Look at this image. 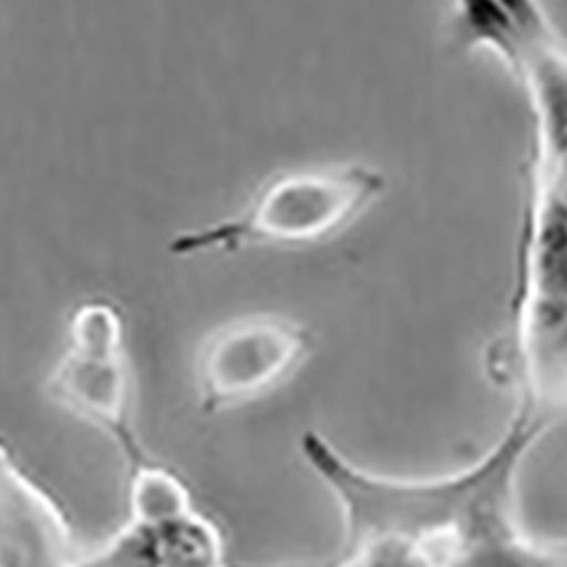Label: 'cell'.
<instances>
[{
	"instance_id": "cell-1",
	"label": "cell",
	"mask_w": 567,
	"mask_h": 567,
	"mask_svg": "<svg viewBox=\"0 0 567 567\" xmlns=\"http://www.w3.org/2000/svg\"><path fill=\"white\" fill-rule=\"evenodd\" d=\"M543 432L513 413L482 458L430 477L432 567H567V540L529 534L517 511L519 467Z\"/></svg>"
},
{
	"instance_id": "cell-2",
	"label": "cell",
	"mask_w": 567,
	"mask_h": 567,
	"mask_svg": "<svg viewBox=\"0 0 567 567\" xmlns=\"http://www.w3.org/2000/svg\"><path fill=\"white\" fill-rule=\"evenodd\" d=\"M384 192V173L370 164L337 162L281 171L259 184L236 214L177 231L168 250L186 259L324 244L354 225Z\"/></svg>"
},
{
	"instance_id": "cell-3",
	"label": "cell",
	"mask_w": 567,
	"mask_h": 567,
	"mask_svg": "<svg viewBox=\"0 0 567 567\" xmlns=\"http://www.w3.org/2000/svg\"><path fill=\"white\" fill-rule=\"evenodd\" d=\"M511 334L495 348L502 370L523 368L567 337V157L529 162Z\"/></svg>"
},
{
	"instance_id": "cell-4",
	"label": "cell",
	"mask_w": 567,
	"mask_h": 567,
	"mask_svg": "<svg viewBox=\"0 0 567 567\" xmlns=\"http://www.w3.org/2000/svg\"><path fill=\"white\" fill-rule=\"evenodd\" d=\"M45 391L62 411L107 436L125 467L151 458L134 427L125 320L114 302L91 298L73 309L64 354L45 382Z\"/></svg>"
},
{
	"instance_id": "cell-5",
	"label": "cell",
	"mask_w": 567,
	"mask_h": 567,
	"mask_svg": "<svg viewBox=\"0 0 567 567\" xmlns=\"http://www.w3.org/2000/svg\"><path fill=\"white\" fill-rule=\"evenodd\" d=\"M309 352L311 332L284 313H250L216 327L194 361L200 409L214 415L270 395L305 365Z\"/></svg>"
},
{
	"instance_id": "cell-6",
	"label": "cell",
	"mask_w": 567,
	"mask_h": 567,
	"mask_svg": "<svg viewBox=\"0 0 567 567\" xmlns=\"http://www.w3.org/2000/svg\"><path fill=\"white\" fill-rule=\"evenodd\" d=\"M223 534L203 511L127 517L103 545L80 554L78 567H229Z\"/></svg>"
},
{
	"instance_id": "cell-7",
	"label": "cell",
	"mask_w": 567,
	"mask_h": 567,
	"mask_svg": "<svg viewBox=\"0 0 567 567\" xmlns=\"http://www.w3.org/2000/svg\"><path fill=\"white\" fill-rule=\"evenodd\" d=\"M75 567H78V563H75Z\"/></svg>"
}]
</instances>
